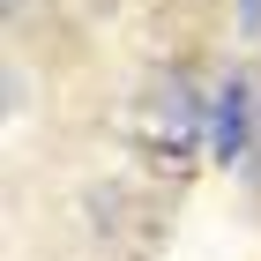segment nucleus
Returning <instances> with one entry per match:
<instances>
[{"label": "nucleus", "mask_w": 261, "mask_h": 261, "mask_svg": "<svg viewBox=\"0 0 261 261\" xmlns=\"http://www.w3.org/2000/svg\"><path fill=\"white\" fill-rule=\"evenodd\" d=\"M246 149V82H224L217 97V157H239Z\"/></svg>", "instance_id": "f257e3e1"}, {"label": "nucleus", "mask_w": 261, "mask_h": 261, "mask_svg": "<svg viewBox=\"0 0 261 261\" xmlns=\"http://www.w3.org/2000/svg\"><path fill=\"white\" fill-rule=\"evenodd\" d=\"M246 30H261V0H246Z\"/></svg>", "instance_id": "f03ea898"}]
</instances>
